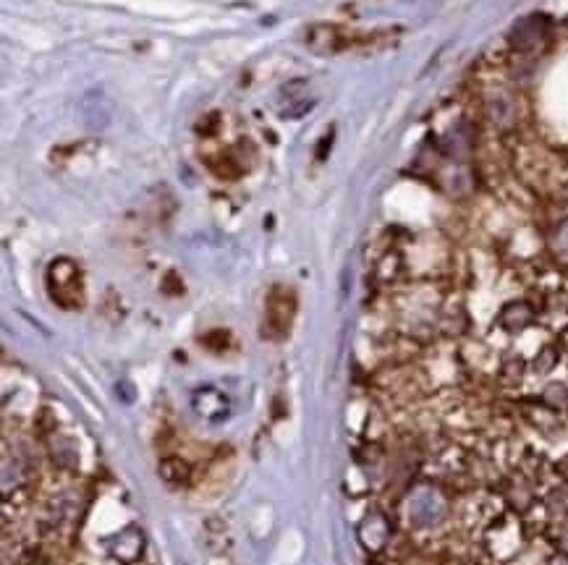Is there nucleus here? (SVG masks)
<instances>
[{
    "label": "nucleus",
    "instance_id": "nucleus-1",
    "mask_svg": "<svg viewBox=\"0 0 568 565\" xmlns=\"http://www.w3.org/2000/svg\"><path fill=\"white\" fill-rule=\"evenodd\" d=\"M453 513V497L445 484L414 482L404 497V518L411 531H438Z\"/></svg>",
    "mask_w": 568,
    "mask_h": 565
},
{
    "label": "nucleus",
    "instance_id": "nucleus-2",
    "mask_svg": "<svg viewBox=\"0 0 568 565\" xmlns=\"http://www.w3.org/2000/svg\"><path fill=\"white\" fill-rule=\"evenodd\" d=\"M482 547L498 563L519 558L521 547H524V529H521L519 518L511 516V513L495 516L482 531Z\"/></svg>",
    "mask_w": 568,
    "mask_h": 565
},
{
    "label": "nucleus",
    "instance_id": "nucleus-3",
    "mask_svg": "<svg viewBox=\"0 0 568 565\" xmlns=\"http://www.w3.org/2000/svg\"><path fill=\"white\" fill-rule=\"evenodd\" d=\"M48 291L50 299L63 309H79L84 304L82 270L74 259L61 257L48 267Z\"/></svg>",
    "mask_w": 568,
    "mask_h": 565
},
{
    "label": "nucleus",
    "instance_id": "nucleus-4",
    "mask_svg": "<svg viewBox=\"0 0 568 565\" xmlns=\"http://www.w3.org/2000/svg\"><path fill=\"white\" fill-rule=\"evenodd\" d=\"M296 317V293L288 286H273L265 299V320H262V335L270 341H283L294 325Z\"/></svg>",
    "mask_w": 568,
    "mask_h": 565
},
{
    "label": "nucleus",
    "instance_id": "nucleus-5",
    "mask_svg": "<svg viewBox=\"0 0 568 565\" xmlns=\"http://www.w3.org/2000/svg\"><path fill=\"white\" fill-rule=\"evenodd\" d=\"M359 542L367 552L380 555L385 547H391L393 542V521L383 508H372L364 521L359 524Z\"/></svg>",
    "mask_w": 568,
    "mask_h": 565
},
{
    "label": "nucleus",
    "instance_id": "nucleus-6",
    "mask_svg": "<svg viewBox=\"0 0 568 565\" xmlns=\"http://www.w3.org/2000/svg\"><path fill=\"white\" fill-rule=\"evenodd\" d=\"M192 409L199 419H205L210 424H218L228 419L231 414V401L226 393H220L218 388H202L192 395Z\"/></svg>",
    "mask_w": 568,
    "mask_h": 565
},
{
    "label": "nucleus",
    "instance_id": "nucleus-7",
    "mask_svg": "<svg viewBox=\"0 0 568 565\" xmlns=\"http://www.w3.org/2000/svg\"><path fill=\"white\" fill-rule=\"evenodd\" d=\"M534 322H537V309H534V304L529 299L508 301L506 307L498 312V327L508 335L524 333Z\"/></svg>",
    "mask_w": 568,
    "mask_h": 565
},
{
    "label": "nucleus",
    "instance_id": "nucleus-8",
    "mask_svg": "<svg viewBox=\"0 0 568 565\" xmlns=\"http://www.w3.org/2000/svg\"><path fill=\"white\" fill-rule=\"evenodd\" d=\"M144 552V534L137 526H126L110 539V555L121 565H134Z\"/></svg>",
    "mask_w": 568,
    "mask_h": 565
},
{
    "label": "nucleus",
    "instance_id": "nucleus-9",
    "mask_svg": "<svg viewBox=\"0 0 568 565\" xmlns=\"http://www.w3.org/2000/svg\"><path fill=\"white\" fill-rule=\"evenodd\" d=\"M158 474L171 490H181V487H192L194 482V463L186 461L184 456L178 453H168V456L160 458Z\"/></svg>",
    "mask_w": 568,
    "mask_h": 565
},
{
    "label": "nucleus",
    "instance_id": "nucleus-10",
    "mask_svg": "<svg viewBox=\"0 0 568 565\" xmlns=\"http://www.w3.org/2000/svg\"><path fill=\"white\" fill-rule=\"evenodd\" d=\"M545 19H540V16H529V19L519 21L514 27V32H511V45H514L519 53H527V50L537 48V42L545 37Z\"/></svg>",
    "mask_w": 568,
    "mask_h": 565
},
{
    "label": "nucleus",
    "instance_id": "nucleus-11",
    "mask_svg": "<svg viewBox=\"0 0 568 565\" xmlns=\"http://www.w3.org/2000/svg\"><path fill=\"white\" fill-rule=\"evenodd\" d=\"M487 116H490V121H493L498 129H511L516 118L514 100L503 95V92H495V95L487 97Z\"/></svg>",
    "mask_w": 568,
    "mask_h": 565
},
{
    "label": "nucleus",
    "instance_id": "nucleus-12",
    "mask_svg": "<svg viewBox=\"0 0 568 565\" xmlns=\"http://www.w3.org/2000/svg\"><path fill=\"white\" fill-rule=\"evenodd\" d=\"M537 401L542 406H548L555 414H568V385L566 382H548L545 388L540 390V398Z\"/></svg>",
    "mask_w": 568,
    "mask_h": 565
},
{
    "label": "nucleus",
    "instance_id": "nucleus-13",
    "mask_svg": "<svg viewBox=\"0 0 568 565\" xmlns=\"http://www.w3.org/2000/svg\"><path fill=\"white\" fill-rule=\"evenodd\" d=\"M50 456H53L55 466L58 469H76L79 463V453H76V445L71 440H63V437H50Z\"/></svg>",
    "mask_w": 568,
    "mask_h": 565
},
{
    "label": "nucleus",
    "instance_id": "nucleus-14",
    "mask_svg": "<svg viewBox=\"0 0 568 565\" xmlns=\"http://www.w3.org/2000/svg\"><path fill=\"white\" fill-rule=\"evenodd\" d=\"M558 361H561V346H555V343H548V346H542L537 351V356L532 359V372L534 375H550L555 367H558Z\"/></svg>",
    "mask_w": 568,
    "mask_h": 565
},
{
    "label": "nucleus",
    "instance_id": "nucleus-15",
    "mask_svg": "<svg viewBox=\"0 0 568 565\" xmlns=\"http://www.w3.org/2000/svg\"><path fill=\"white\" fill-rule=\"evenodd\" d=\"M550 254H553L561 265L568 267V218L561 220V223H555V228L550 231Z\"/></svg>",
    "mask_w": 568,
    "mask_h": 565
},
{
    "label": "nucleus",
    "instance_id": "nucleus-16",
    "mask_svg": "<svg viewBox=\"0 0 568 565\" xmlns=\"http://www.w3.org/2000/svg\"><path fill=\"white\" fill-rule=\"evenodd\" d=\"M498 375L508 385H519L524 380V375H527V361H524V356H506V359L500 361Z\"/></svg>",
    "mask_w": 568,
    "mask_h": 565
},
{
    "label": "nucleus",
    "instance_id": "nucleus-17",
    "mask_svg": "<svg viewBox=\"0 0 568 565\" xmlns=\"http://www.w3.org/2000/svg\"><path fill=\"white\" fill-rule=\"evenodd\" d=\"M199 343L205 348H210L213 354H223L228 348V343H231V333H228V330H210V333L199 338Z\"/></svg>",
    "mask_w": 568,
    "mask_h": 565
},
{
    "label": "nucleus",
    "instance_id": "nucleus-18",
    "mask_svg": "<svg viewBox=\"0 0 568 565\" xmlns=\"http://www.w3.org/2000/svg\"><path fill=\"white\" fill-rule=\"evenodd\" d=\"M445 565H480V563H474V560H451V563Z\"/></svg>",
    "mask_w": 568,
    "mask_h": 565
}]
</instances>
